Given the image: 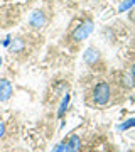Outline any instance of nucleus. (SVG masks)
Wrapping results in <instances>:
<instances>
[{"mask_svg": "<svg viewBox=\"0 0 135 152\" xmlns=\"http://www.w3.org/2000/svg\"><path fill=\"white\" fill-rule=\"evenodd\" d=\"M85 61H86L88 64H95L98 61V58H100V54H98V51L96 49H93V48H90V49H86V53H85Z\"/></svg>", "mask_w": 135, "mask_h": 152, "instance_id": "6", "label": "nucleus"}, {"mask_svg": "<svg viewBox=\"0 0 135 152\" xmlns=\"http://www.w3.org/2000/svg\"><path fill=\"white\" fill-rule=\"evenodd\" d=\"M9 44H10V37H7L5 41H4V46H9Z\"/></svg>", "mask_w": 135, "mask_h": 152, "instance_id": "14", "label": "nucleus"}, {"mask_svg": "<svg viewBox=\"0 0 135 152\" xmlns=\"http://www.w3.org/2000/svg\"><path fill=\"white\" fill-rule=\"evenodd\" d=\"M12 96V85L9 80H0V102H7Z\"/></svg>", "mask_w": 135, "mask_h": 152, "instance_id": "3", "label": "nucleus"}, {"mask_svg": "<svg viewBox=\"0 0 135 152\" xmlns=\"http://www.w3.org/2000/svg\"><path fill=\"white\" fill-rule=\"evenodd\" d=\"M64 149H66V144H59V145H56L54 152H64Z\"/></svg>", "mask_w": 135, "mask_h": 152, "instance_id": "12", "label": "nucleus"}, {"mask_svg": "<svg viewBox=\"0 0 135 152\" xmlns=\"http://www.w3.org/2000/svg\"><path fill=\"white\" fill-rule=\"evenodd\" d=\"M132 127H135V118H128L127 122L120 124L118 125V130H128V129H132Z\"/></svg>", "mask_w": 135, "mask_h": 152, "instance_id": "9", "label": "nucleus"}, {"mask_svg": "<svg viewBox=\"0 0 135 152\" xmlns=\"http://www.w3.org/2000/svg\"><path fill=\"white\" fill-rule=\"evenodd\" d=\"M135 5V0H125V2H122L118 7V10L120 12H125V10H128V9H132V7Z\"/></svg>", "mask_w": 135, "mask_h": 152, "instance_id": "10", "label": "nucleus"}, {"mask_svg": "<svg viewBox=\"0 0 135 152\" xmlns=\"http://www.w3.org/2000/svg\"><path fill=\"white\" fill-rule=\"evenodd\" d=\"M110 95H112L110 85L101 81V83H98L95 86V90H93V102L96 105H107L110 102Z\"/></svg>", "mask_w": 135, "mask_h": 152, "instance_id": "1", "label": "nucleus"}, {"mask_svg": "<svg viewBox=\"0 0 135 152\" xmlns=\"http://www.w3.org/2000/svg\"><path fill=\"white\" fill-rule=\"evenodd\" d=\"M29 22H31L32 27L41 29V27H44V24H46V17H44V14L41 10H34L32 14H31V17H29Z\"/></svg>", "mask_w": 135, "mask_h": 152, "instance_id": "4", "label": "nucleus"}, {"mask_svg": "<svg viewBox=\"0 0 135 152\" xmlns=\"http://www.w3.org/2000/svg\"><path fill=\"white\" fill-rule=\"evenodd\" d=\"M5 134V125H4V122H0V137Z\"/></svg>", "mask_w": 135, "mask_h": 152, "instance_id": "13", "label": "nucleus"}, {"mask_svg": "<svg viewBox=\"0 0 135 152\" xmlns=\"http://www.w3.org/2000/svg\"><path fill=\"white\" fill-rule=\"evenodd\" d=\"M22 48H24V42H22L20 39H15L14 44H12V51H20Z\"/></svg>", "mask_w": 135, "mask_h": 152, "instance_id": "11", "label": "nucleus"}, {"mask_svg": "<svg viewBox=\"0 0 135 152\" xmlns=\"http://www.w3.org/2000/svg\"><path fill=\"white\" fill-rule=\"evenodd\" d=\"M122 83H123L127 88H132V86H135V81H134V76L132 75H122Z\"/></svg>", "mask_w": 135, "mask_h": 152, "instance_id": "8", "label": "nucleus"}, {"mask_svg": "<svg viewBox=\"0 0 135 152\" xmlns=\"http://www.w3.org/2000/svg\"><path fill=\"white\" fill-rule=\"evenodd\" d=\"M81 149V139L78 135H71V139L68 140V147L64 149V152H80Z\"/></svg>", "mask_w": 135, "mask_h": 152, "instance_id": "5", "label": "nucleus"}, {"mask_svg": "<svg viewBox=\"0 0 135 152\" xmlns=\"http://www.w3.org/2000/svg\"><path fill=\"white\" fill-rule=\"evenodd\" d=\"M132 76L135 78V63H134V66H132Z\"/></svg>", "mask_w": 135, "mask_h": 152, "instance_id": "15", "label": "nucleus"}, {"mask_svg": "<svg viewBox=\"0 0 135 152\" xmlns=\"http://www.w3.org/2000/svg\"><path fill=\"white\" fill-rule=\"evenodd\" d=\"M0 66H2V59H0Z\"/></svg>", "mask_w": 135, "mask_h": 152, "instance_id": "16", "label": "nucleus"}, {"mask_svg": "<svg viewBox=\"0 0 135 152\" xmlns=\"http://www.w3.org/2000/svg\"><path fill=\"white\" fill-rule=\"evenodd\" d=\"M69 100H71V95L69 93H66L64 98H63V102H61V105H59V110H58V117H59V118L64 117L66 110H68V105H69Z\"/></svg>", "mask_w": 135, "mask_h": 152, "instance_id": "7", "label": "nucleus"}, {"mask_svg": "<svg viewBox=\"0 0 135 152\" xmlns=\"http://www.w3.org/2000/svg\"><path fill=\"white\" fill-rule=\"evenodd\" d=\"M93 31V22L91 20H85L83 24H80L78 27L74 29V32H73V39L74 41H83V39H86Z\"/></svg>", "mask_w": 135, "mask_h": 152, "instance_id": "2", "label": "nucleus"}]
</instances>
